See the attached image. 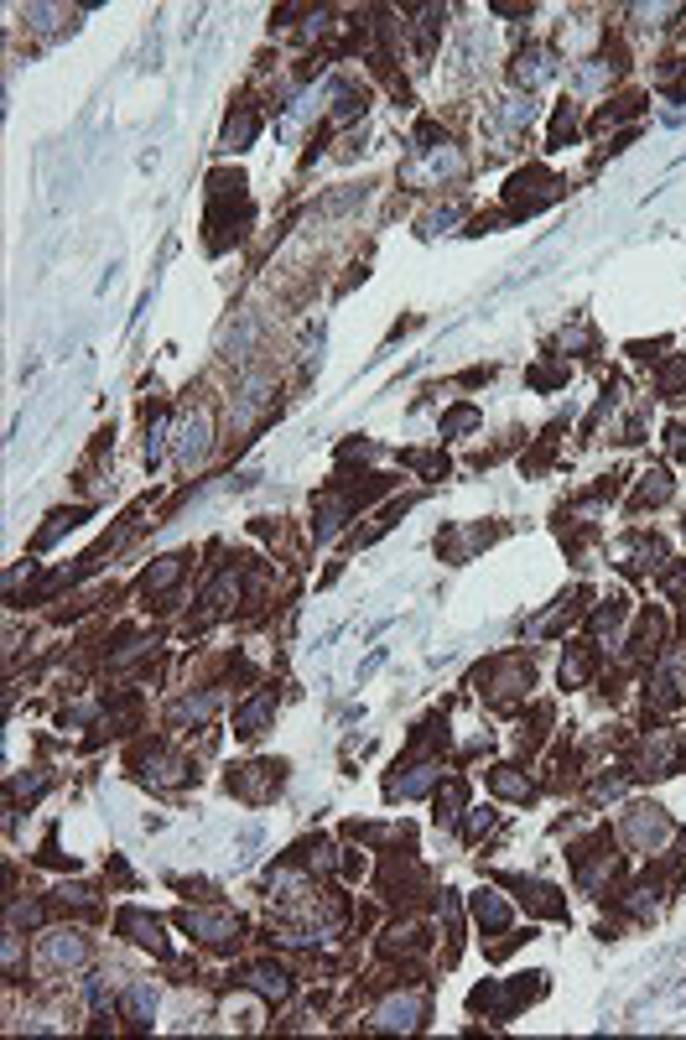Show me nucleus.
Returning a JSON list of instances; mask_svg holds the SVG:
<instances>
[{
	"label": "nucleus",
	"instance_id": "nucleus-1",
	"mask_svg": "<svg viewBox=\"0 0 686 1040\" xmlns=\"http://www.w3.org/2000/svg\"><path fill=\"white\" fill-rule=\"evenodd\" d=\"M572 869H577V884H583L588 895H603V890H609V879H614V869H619L609 832H598L593 843H577V848H572Z\"/></svg>",
	"mask_w": 686,
	"mask_h": 1040
},
{
	"label": "nucleus",
	"instance_id": "nucleus-2",
	"mask_svg": "<svg viewBox=\"0 0 686 1040\" xmlns=\"http://www.w3.org/2000/svg\"><path fill=\"white\" fill-rule=\"evenodd\" d=\"M479 682H489L479 692L494 702V708H515V702H525V692H531V666L515 661V656H505V661H489L479 671Z\"/></svg>",
	"mask_w": 686,
	"mask_h": 1040
},
{
	"label": "nucleus",
	"instance_id": "nucleus-3",
	"mask_svg": "<svg viewBox=\"0 0 686 1040\" xmlns=\"http://www.w3.org/2000/svg\"><path fill=\"white\" fill-rule=\"evenodd\" d=\"M505 198H510V214H536V208H546L551 198H562V182L551 172H541V167H525V172L510 177Z\"/></svg>",
	"mask_w": 686,
	"mask_h": 1040
},
{
	"label": "nucleus",
	"instance_id": "nucleus-4",
	"mask_svg": "<svg viewBox=\"0 0 686 1040\" xmlns=\"http://www.w3.org/2000/svg\"><path fill=\"white\" fill-rule=\"evenodd\" d=\"M427 1020V988H406V994H390L380 1009H375V1025L380 1030H416Z\"/></svg>",
	"mask_w": 686,
	"mask_h": 1040
},
{
	"label": "nucleus",
	"instance_id": "nucleus-5",
	"mask_svg": "<svg viewBox=\"0 0 686 1040\" xmlns=\"http://www.w3.org/2000/svg\"><path fill=\"white\" fill-rule=\"evenodd\" d=\"M182 931H193V936H203V942H214V947L240 942V921H234L229 910H182Z\"/></svg>",
	"mask_w": 686,
	"mask_h": 1040
},
{
	"label": "nucleus",
	"instance_id": "nucleus-6",
	"mask_svg": "<svg viewBox=\"0 0 686 1040\" xmlns=\"http://www.w3.org/2000/svg\"><path fill=\"white\" fill-rule=\"evenodd\" d=\"M624 832H629V843H635L640 853H655V848L671 838V822H666L661 806H635L629 822H624Z\"/></svg>",
	"mask_w": 686,
	"mask_h": 1040
},
{
	"label": "nucleus",
	"instance_id": "nucleus-7",
	"mask_svg": "<svg viewBox=\"0 0 686 1040\" xmlns=\"http://www.w3.org/2000/svg\"><path fill=\"white\" fill-rule=\"evenodd\" d=\"M510 890L520 895V905L525 910H536V916H546V921H562L567 916V900H562V890H551V884H541V879H510Z\"/></svg>",
	"mask_w": 686,
	"mask_h": 1040
},
{
	"label": "nucleus",
	"instance_id": "nucleus-8",
	"mask_svg": "<svg viewBox=\"0 0 686 1040\" xmlns=\"http://www.w3.org/2000/svg\"><path fill=\"white\" fill-rule=\"evenodd\" d=\"M115 926H120V936H130L136 947H151V952H167V936H162V921L156 916H146V910H136V905H125L120 916H115Z\"/></svg>",
	"mask_w": 686,
	"mask_h": 1040
},
{
	"label": "nucleus",
	"instance_id": "nucleus-9",
	"mask_svg": "<svg viewBox=\"0 0 686 1040\" xmlns=\"http://www.w3.org/2000/svg\"><path fill=\"white\" fill-rule=\"evenodd\" d=\"M281 786V765H240L229 775V791H240V796H250V801H266L271 791Z\"/></svg>",
	"mask_w": 686,
	"mask_h": 1040
},
{
	"label": "nucleus",
	"instance_id": "nucleus-10",
	"mask_svg": "<svg viewBox=\"0 0 686 1040\" xmlns=\"http://www.w3.org/2000/svg\"><path fill=\"white\" fill-rule=\"evenodd\" d=\"M182 572H188V552H172V557H162L156 567H146V578H141V593H146V598H162V593H167V588L182 578Z\"/></svg>",
	"mask_w": 686,
	"mask_h": 1040
},
{
	"label": "nucleus",
	"instance_id": "nucleus-11",
	"mask_svg": "<svg viewBox=\"0 0 686 1040\" xmlns=\"http://www.w3.org/2000/svg\"><path fill=\"white\" fill-rule=\"evenodd\" d=\"M250 988H260L266 999H292V973L281 968V962H255V968L245 973Z\"/></svg>",
	"mask_w": 686,
	"mask_h": 1040
},
{
	"label": "nucleus",
	"instance_id": "nucleus-12",
	"mask_svg": "<svg viewBox=\"0 0 686 1040\" xmlns=\"http://www.w3.org/2000/svg\"><path fill=\"white\" fill-rule=\"evenodd\" d=\"M276 713V692H255L250 702L240 713H234V734H245V739H255L260 728H266V718Z\"/></svg>",
	"mask_w": 686,
	"mask_h": 1040
},
{
	"label": "nucleus",
	"instance_id": "nucleus-13",
	"mask_svg": "<svg viewBox=\"0 0 686 1040\" xmlns=\"http://www.w3.org/2000/svg\"><path fill=\"white\" fill-rule=\"evenodd\" d=\"M645 775H671L676 770V734H666V728H655L650 744H645Z\"/></svg>",
	"mask_w": 686,
	"mask_h": 1040
},
{
	"label": "nucleus",
	"instance_id": "nucleus-14",
	"mask_svg": "<svg viewBox=\"0 0 686 1040\" xmlns=\"http://www.w3.org/2000/svg\"><path fill=\"white\" fill-rule=\"evenodd\" d=\"M203 453H208V416L198 411L193 422L182 427V437H177V463H182V468H193Z\"/></svg>",
	"mask_w": 686,
	"mask_h": 1040
},
{
	"label": "nucleus",
	"instance_id": "nucleus-15",
	"mask_svg": "<svg viewBox=\"0 0 686 1040\" xmlns=\"http://www.w3.org/2000/svg\"><path fill=\"white\" fill-rule=\"evenodd\" d=\"M473 921H479L484 931H505L510 926V905L499 900L494 890H479V895H473Z\"/></svg>",
	"mask_w": 686,
	"mask_h": 1040
},
{
	"label": "nucleus",
	"instance_id": "nucleus-16",
	"mask_svg": "<svg viewBox=\"0 0 686 1040\" xmlns=\"http://www.w3.org/2000/svg\"><path fill=\"white\" fill-rule=\"evenodd\" d=\"M489 786L499 791V796H510V801H525L536 786H531V775H525L520 765H499L494 775H489Z\"/></svg>",
	"mask_w": 686,
	"mask_h": 1040
},
{
	"label": "nucleus",
	"instance_id": "nucleus-17",
	"mask_svg": "<svg viewBox=\"0 0 686 1040\" xmlns=\"http://www.w3.org/2000/svg\"><path fill=\"white\" fill-rule=\"evenodd\" d=\"M146 780H156V786H172V780H182L188 775V760H182V754H162L156 749L151 760H146V770H141Z\"/></svg>",
	"mask_w": 686,
	"mask_h": 1040
},
{
	"label": "nucleus",
	"instance_id": "nucleus-18",
	"mask_svg": "<svg viewBox=\"0 0 686 1040\" xmlns=\"http://www.w3.org/2000/svg\"><path fill=\"white\" fill-rule=\"evenodd\" d=\"M593 666H598L593 650H588V645H572L567 661H562V687H583L588 676H593Z\"/></svg>",
	"mask_w": 686,
	"mask_h": 1040
},
{
	"label": "nucleus",
	"instance_id": "nucleus-19",
	"mask_svg": "<svg viewBox=\"0 0 686 1040\" xmlns=\"http://www.w3.org/2000/svg\"><path fill=\"white\" fill-rule=\"evenodd\" d=\"M463 806H468V786H463V780H447V786L437 791V822L453 827L463 817Z\"/></svg>",
	"mask_w": 686,
	"mask_h": 1040
},
{
	"label": "nucleus",
	"instance_id": "nucleus-20",
	"mask_svg": "<svg viewBox=\"0 0 686 1040\" xmlns=\"http://www.w3.org/2000/svg\"><path fill=\"white\" fill-rule=\"evenodd\" d=\"M255 130H260V115L250 110V104H240V115H229V125H224V146H229V151H234V146H250Z\"/></svg>",
	"mask_w": 686,
	"mask_h": 1040
},
{
	"label": "nucleus",
	"instance_id": "nucleus-21",
	"mask_svg": "<svg viewBox=\"0 0 686 1040\" xmlns=\"http://www.w3.org/2000/svg\"><path fill=\"white\" fill-rule=\"evenodd\" d=\"M515 78H520V84H541V78H551V52L546 47L520 52V58H515Z\"/></svg>",
	"mask_w": 686,
	"mask_h": 1040
},
{
	"label": "nucleus",
	"instance_id": "nucleus-22",
	"mask_svg": "<svg viewBox=\"0 0 686 1040\" xmlns=\"http://www.w3.org/2000/svg\"><path fill=\"white\" fill-rule=\"evenodd\" d=\"M661 500H671V479H666V468H655V474H645V479H640L635 505L645 510V505H661Z\"/></svg>",
	"mask_w": 686,
	"mask_h": 1040
},
{
	"label": "nucleus",
	"instance_id": "nucleus-23",
	"mask_svg": "<svg viewBox=\"0 0 686 1040\" xmlns=\"http://www.w3.org/2000/svg\"><path fill=\"white\" fill-rule=\"evenodd\" d=\"M47 957L58 962V968H63V962H84V936H73V931L52 936V942H47Z\"/></svg>",
	"mask_w": 686,
	"mask_h": 1040
},
{
	"label": "nucleus",
	"instance_id": "nucleus-24",
	"mask_svg": "<svg viewBox=\"0 0 686 1040\" xmlns=\"http://www.w3.org/2000/svg\"><path fill=\"white\" fill-rule=\"evenodd\" d=\"M125 1009H130V1020L136 1025H151V1009H156V994L146 983H130V994H125Z\"/></svg>",
	"mask_w": 686,
	"mask_h": 1040
},
{
	"label": "nucleus",
	"instance_id": "nucleus-25",
	"mask_svg": "<svg viewBox=\"0 0 686 1040\" xmlns=\"http://www.w3.org/2000/svg\"><path fill=\"white\" fill-rule=\"evenodd\" d=\"M84 515H89V510H58V515H52V526H47V531L37 536V546H47V541H58V536H63V531H73V526H78V520H84Z\"/></svg>",
	"mask_w": 686,
	"mask_h": 1040
},
{
	"label": "nucleus",
	"instance_id": "nucleus-26",
	"mask_svg": "<svg viewBox=\"0 0 686 1040\" xmlns=\"http://www.w3.org/2000/svg\"><path fill=\"white\" fill-rule=\"evenodd\" d=\"M655 385H661V396H676V390L686 385V354H681L676 364H666V370L655 375Z\"/></svg>",
	"mask_w": 686,
	"mask_h": 1040
},
{
	"label": "nucleus",
	"instance_id": "nucleus-27",
	"mask_svg": "<svg viewBox=\"0 0 686 1040\" xmlns=\"http://www.w3.org/2000/svg\"><path fill=\"white\" fill-rule=\"evenodd\" d=\"M619 619H624V598H609V604H603V609L593 614V635H609Z\"/></svg>",
	"mask_w": 686,
	"mask_h": 1040
},
{
	"label": "nucleus",
	"instance_id": "nucleus-28",
	"mask_svg": "<svg viewBox=\"0 0 686 1040\" xmlns=\"http://www.w3.org/2000/svg\"><path fill=\"white\" fill-rule=\"evenodd\" d=\"M661 588L676 598V604H686V562H676V567L661 572Z\"/></svg>",
	"mask_w": 686,
	"mask_h": 1040
},
{
	"label": "nucleus",
	"instance_id": "nucleus-29",
	"mask_svg": "<svg viewBox=\"0 0 686 1040\" xmlns=\"http://www.w3.org/2000/svg\"><path fill=\"white\" fill-rule=\"evenodd\" d=\"M572 125H577V110H572V104H562V110H557V125H551V146H562V141L572 136Z\"/></svg>",
	"mask_w": 686,
	"mask_h": 1040
},
{
	"label": "nucleus",
	"instance_id": "nucleus-30",
	"mask_svg": "<svg viewBox=\"0 0 686 1040\" xmlns=\"http://www.w3.org/2000/svg\"><path fill=\"white\" fill-rule=\"evenodd\" d=\"M473 422H479V411H473V406H458V411H453V416H447V422H442V432H468Z\"/></svg>",
	"mask_w": 686,
	"mask_h": 1040
},
{
	"label": "nucleus",
	"instance_id": "nucleus-31",
	"mask_svg": "<svg viewBox=\"0 0 686 1040\" xmlns=\"http://www.w3.org/2000/svg\"><path fill=\"white\" fill-rule=\"evenodd\" d=\"M671 453H676V458H686V422H676V427H671Z\"/></svg>",
	"mask_w": 686,
	"mask_h": 1040
}]
</instances>
